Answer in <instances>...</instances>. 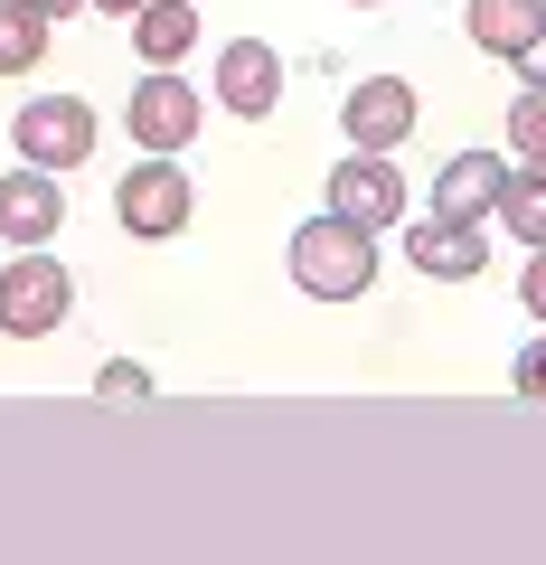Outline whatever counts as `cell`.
I'll use <instances>...</instances> for the list:
<instances>
[{
	"mask_svg": "<svg viewBox=\"0 0 546 565\" xmlns=\"http://www.w3.org/2000/svg\"><path fill=\"white\" fill-rule=\"evenodd\" d=\"M29 10H47V20H66V10H85V0H29Z\"/></svg>",
	"mask_w": 546,
	"mask_h": 565,
	"instance_id": "22",
	"label": "cell"
},
{
	"mask_svg": "<svg viewBox=\"0 0 546 565\" xmlns=\"http://www.w3.org/2000/svg\"><path fill=\"white\" fill-rule=\"evenodd\" d=\"M292 282H302L311 302H358L367 282H377V236L321 207L311 226H292Z\"/></svg>",
	"mask_w": 546,
	"mask_h": 565,
	"instance_id": "1",
	"label": "cell"
},
{
	"mask_svg": "<svg viewBox=\"0 0 546 565\" xmlns=\"http://www.w3.org/2000/svg\"><path fill=\"white\" fill-rule=\"evenodd\" d=\"M508 151H452L443 170H433V217H452V226H481V217H500V199H508Z\"/></svg>",
	"mask_w": 546,
	"mask_h": 565,
	"instance_id": "8",
	"label": "cell"
},
{
	"mask_svg": "<svg viewBox=\"0 0 546 565\" xmlns=\"http://www.w3.org/2000/svg\"><path fill=\"white\" fill-rule=\"evenodd\" d=\"M500 226H508V236H518V245H546V170H508V199H500Z\"/></svg>",
	"mask_w": 546,
	"mask_h": 565,
	"instance_id": "15",
	"label": "cell"
},
{
	"mask_svg": "<svg viewBox=\"0 0 546 565\" xmlns=\"http://www.w3.org/2000/svg\"><path fill=\"white\" fill-rule=\"evenodd\" d=\"M349 10H386V0H349Z\"/></svg>",
	"mask_w": 546,
	"mask_h": 565,
	"instance_id": "23",
	"label": "cell"
},
{
	"mask_svg": "<svg viewBox=\"0 0 546 565\" xmlns=\"http://www.w3.org/2000/svg\"><path fill=\"white\" fill-rule=\"evenodd\" d=\"M122 122H132V141H142V151L180 161L189 141H199V122H207V95L180 76V66H151V76L132 85V104H122Z\"/></svg>",
	"mask_w": 546,
	"mask_h": 565,
	"instance_id": "4",
	"label": "cell"
},
{
	"mask_svg": "<svg viewBox=\"0 0 546 565\" xmlns=\"http://www.w3.org/2000/svg\"><path fill=\"white\" fill-rule=\"evenodd\" d=\"M462 20H471V47H490V57L518 66L527 47L546 39V0H462Z\"/></svg>",
	"mask_w": 546,
	"mask_h": 565,
	"instance_id": "12",
	"label": "cell"
},
{
	"mask_svg": "<svg viewBox=\"0 0 546 565\" xmlns=\"http://www.w3.org/2000/svg\"><path fill=\"white\" fill-rule=\"evenodd\" d=\"M340 132H349V151H405V132H415V85L405 76H358L340 95Z\"/></svg>",
	"mask_w": 546,
	"mask_h": 565,
	"instance_id": "7",
	"label": "cell"
},
{
	"mask_svg": "<svg viewBox=\"0 0 546 565\" xmlns=\"http://www.w3.org/2000/svg\"><path fill=\"white\" fill-rule=\"evenodd\" d=\"M217 104L236 122H264L274 104H283V57H274L264 39H226L217 47Z\"/></svg>",
	"mask_w": 546,
	"mask_h": 565,
	"instance_id": "10",
	"label": "cell"
},
{
	"mask_svg": "<svg viewBox=\"0 0 546 565\" xmlns=\"http://www.w3.org/2000/svg\"><path fill=\"white\" fill-rule=\"evenodd\" d=\"M518 302L546 321V245H527V274H518Z\"/></svg>",
	"mask_w": 546,
	"mask_h": 565,
	"instance_id": "19",
	"label": "cell"
},
{
	"mask_svg": "<svg viewBox=\"0 0 546 565\" xmlns=\"http://www.w3.org/2000/svg\"><path fill=\"white\" fill-rule=\"evenodd\" d=\"M189 170H170L161 151H142V170H122L114 180V217H122V236H142V245H170L189 226Z\"/></svg>",
	"mask_w": 546,
	"mask_h": 565,
	"instance_id": "5",
	"label": "cell"
},
{
	"mask_svg": "<svg viewBox=\"0 0 546 565\" xmlns=\"http://www.w3.org/2000/svg\"><path fill=\"white\" fill-rule=\"evenodd\" d=\"M508 386H518V396H546V340H527L518 359H508Z\"/></svg>",
	"mask_w": 546,
	"mask_h": 565,
	"instance_id": "18",
	"label": "cell"
},
{
	"mask_svg": "<svg viewBox=\"0 0 546 565\" xmlns=\"http://www.w3.org/2000/svg\"><path fill=\"white\" fill-rule=\"evenodd\" d=\"M330 217L367 226V236L405 226V180H396V151H349V161L330 170Z\"/></svg>",
	"mask_w": 546,
	"mask_h": 565,
	"instance_id": "6",
	"label": "cell"
},
{
	"mask_svg": "<svg viewBox=\"0 0 546 565\" xmlns=\"http://www.w3.org/2000/svg\"><path fill=\"white\" fill-rule=\"evenodd\" d=\"M57 217H66V189H57V170H0V245H47L57 236Z\"/></svg>",
	"mask_w": 546,
	"mask_h": 565,
	"instance_id": "11",
	"label": "cell"
},
{
	"mask_svg": "<svg viewBox=\"0 0 546 565\" xmlns=\"http://www.w3.org/2000/svg\"><path fill=\"white\" fill-rule=\"evenodd\" d=\"M518 85H546V39L527 47V57H518Z\"/></svg>",
	"mask_w": 546,
	"mask_h": 565,
	"instance_id": "20",
	"label": "cell"
},
{
	"mask_svg": "<svg viewBox=\"0 0 546 565\" xmlns=\"http://www.w3.org/2000/svg\"><path fill=\"white\" fill-rule=\"evenodd\" d=\"M95 104L85 95H29L20 122H10V141H20V161L29 170H85L95 161Z\"/></svg>",
	"mask_w": 546,
	"mask_h": 565,
	"instance_id": "3",
	"label": "cell"
},
{
	"mask_svg": "<svg viewBox=\"0 0 546 565\" xmlns=\"http://www.w3.org/2000/svg\"><path fill=\"white\" fill-rule=\"evenodd\" d=\"M95 10H114V20H132V10H151V0H95Z\"/></svg>",
	"mask_w": 546,
	"mask_h": 565,
	"instance_id": "21",
	"label": "cell"
},
{
	"mask_svg": "<svg viewBox=\"0 0 546 565\" xmlns=\"http://www.w3.org/2000/svg\"><path fill=\"white\" fill-rule=\"evenodd\" d=\"M132 47H142V66H180L189 47H199V10H189V0H151V10H132Z\"/></svg>",
	"mask_w": 546,
	"mask_h": 565,
	"instance_id": "13",
	"label": "cell"
},
{
	"mask_svg": "<svg viewBox=\"0 0 546 565\" xmlns=\"http://www.w3.org/2000/svg\"><path fill=\"white\" fill-rule=\"evenodd\" d=\"M508 161L546 170V85H527V95L508 104Z\"/></svg>",
	"mask_w": 546,
	"mask_h": 565,
	"instance_id": "16",
	"label": "cell"
},
{
	"mask_svg": "<svg viewBox=\"0 0 546 565\" xmlns=\"http://www.w3.org/2000/svg\"><path fill=\"white\" fill-rule=\"evenodd\" d=\"M47 39H57V20H47V10L0 0V76H39V66H47Z\"/></svg>",
	"mask_w": 546,
	"mask_h": 565,
	"instance_id": "14",
	"label": "cell"
},
{
	"mask_svg": "<svg viewBox=\"0 0 546 565\" xmlns=\"http://www.w3.org/2000/svg\"><path fill=\"white\" fill-rule=\"evenodd\" d=\"M95 396H104V405H142V396H151V367H142V359H104V367H95Z\"/></svg>",
	"mask_w": 546,
	"mask_h": 565,
	"instance_id": "17",
	"label": "cell"
},
{
	"mask_svg": "<svg viewBox=\"0 0 546 565\" xmlns=\"http://www.w3.org/2000/svg\"><path fill=\"white\" fill-rule=\"evenodd\" d=\"M405 264H415L425 282H481V274H490V245H481V226L405 217Z\"/></svg>",
	"mask_w": 546,
	"mask_h": 565,
	"instance_id": "9",
	"label": "cell"
},
{
	"mask_svg": "<svg viewBox=\"0 0 546 565\" xmlns=\"http://www.w3.org/2000/svg\"><path fill=\"white\" fill-rule=\"evenodd\" d=\"M66 311H76V282H66V264L47 245H20V255L0 264V330L10 340H47Z\"/></svg>",
	"mask_w": 546,
	"mask_h": 565,
	"instance_id": "2",
	"label": "cell"
}]
</instances>
